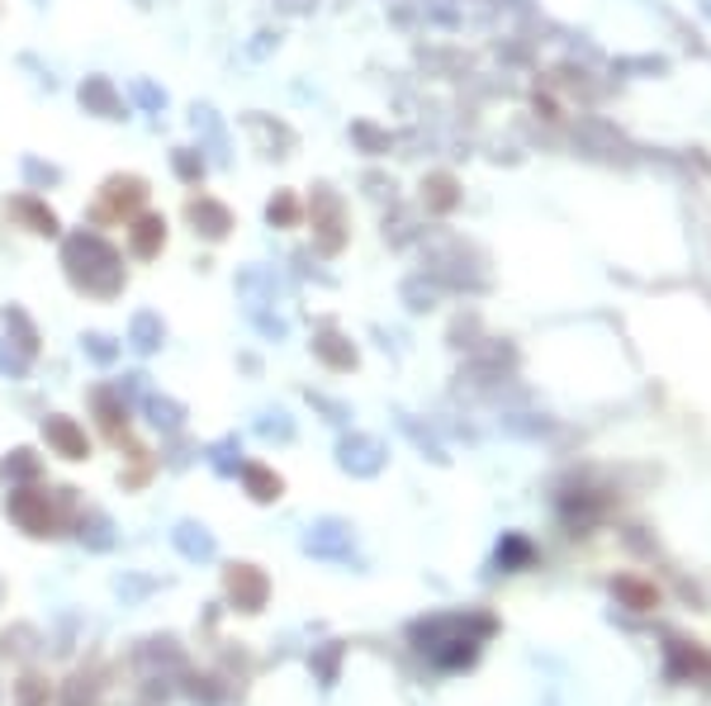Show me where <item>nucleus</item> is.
Listing matches in <instances>:
<instances>
[{"label":"nucleus","mask_w":711,"mask_h":706,"mask_svg":"<svg viewBox=\"0 0 711 706\" xmlns=\"http://www.w3.org/2000/svg\"><path fill=\"white\" fill-rule=\"evenodd\" d=\"M62 266H67L71 285L91 299H114L123 290V256L100 233H86V228L81 233H67Z\"/></svg>","instance_id":"1"},{"label":"nucleus","mask_w":711,"mask_h":706,"mask_svg":"<svg viewBox=\"0 0 711 706\" xmlns=\"http://www.w3.org/2000/svg\"><path fill=\"white\" fill-rule=\"evenodd\" d=\"M142 200H148V181L142 175H110L100 200L91 204V223H123L129 214H138Z\"/></svg>","instance_id":"2"},{"label":"nucleus","mask_w":711,"mask_h":706,"mask_svg":"<svg viewBox=\"0 0 711 706\" xmlns=\"http://www.w3.org/2000/svg\"><path fill=\"white\" fill-rule=\"evenodd\" d=\"M309 214H313V242H318V252H342V200L332 195L328 185H313V200H309Z\"/></svg>","instance_id":"3"},{"label":"nucleus","mask_w":711,"mask_h":706,"mask_svg":"<svg viewBox=\"0 0 711 706\" xmlns=\"http://www.w3.org/2000/svg\"><path fill=\"white\" fill-rule=\"evenodd\" d=\"M186 219L194 223V233L209 238V242H223L228 233H233V209L219 204V200H209V195H194L186 204Z\"/></svg>","instance_id":"4"},{"label":"nucleus","mask_w":711,"mask_h":706,"mask_svg":"<svg viewBox=\"0 0 711 706\" xmlns=\"http://www.w3.org/2000/svg\"><path fill=\"white\" fill-rule=\"evenodd\" d=\"M6 219H14L20 228H29V233H39V238H58V214H52L39 195H10L6 200Z\"/></svg>","instance_id":"5"},{"label":"nucleus","mask_w":711,"mask_h":706,"mask_svg":"<svg viewBox=\"0 0 711 706\" xmlns=\"http://www.w3.org/2000/svg\"><path fill=\"white\" fill-rule=\"evenodd\" d=\"M77 100H81V110L96 114V119H123V100H119L110 77H86Z\"/></svg>","instance_id":"6"},{"label":"nucleus","mask_w":711,"mask_h":706,"mask_svg":"<svg viewBox=\"0 0 711 706\" xmlns=\"http://www.w3.org/2000/svg\"><path fill=\"white\" fill-rule=\"evenodd\" d=\"M162 246H167V219L162 214H138L133 228H129V252L138 261H152V256H162Z\"/></svg>","instance_id":"7"},{"label":"nucleus","mask_w":711,"mask_h":706,"mask_svg":"<svg viewBox=\"0 0 711 706\" xmlns=\"http://www.w3.org/2000/svg\"><path fill=\"white\" fill-rule=\"evenodd\" d=\"M10 517L20 522L24 532H33V536H43L48 526H52L48 498H39V493H14V498H10Z\"/></svg>","instance_id":"8"},{"label":"nucleus","mask_w":711,"mask_h":706,"mask_svg":"<svg viewBox=\"0 0 711 706\" xmlns=\"http://www.w3.org/2000/svg\"><path fill=\"white\" fill-rule=\"evenodd\" d=\"M190 123H194V133H204V143H209V152H213V162L228 167V138H223L219 114H213L209 104H194V110H190Z\"/></svg>","instance_id":"9"},{"label":"nucleus","mask_w":711,"mask_h":706,"mask_svg":"<svg viewBox=\"0 0 711 706\" xmlns=\"http://www.w3.org/2000/svg\"><path fill=\"white\" fill-rule=\"evenodd\" d=\"M48 441H52V446H58L62 455H67V461H86V432L77 427V422H71V417H48Z\"/></svg>","instance_id":"10"},{"label":"nucleus","mask_w":711,"mask_h":706,"mask_svg":"<svg viewBox=\"0 0 711 706\" xmlns=\"http://www.w3.org/2000/svg\"><path fill=\"white\" fill-rule=\"evenodd\" d=\"M247 129H252L261 138V148H294V133L284 129V123H271V119H261V114H247Z\"/></svg>","instance_id":"11"},{"label":"nucleus","mask_w":711,"mask_h":706,"mask_svg":"<svg viewBox=\"0 0 711 706\" xmlns=\"http://www.w3.org/2000/svg\"><path fill=\"white\" fill-rule=\"evenodd\" d=\"M171 167H176V175H181L186 185H200V181H204V171H209V167H204V157L194 152V148H176V152H171Z\"/></svg>","instance_id":"12"},{"label":"nucleus","mask_w":711,"mask_h":706,"mask_svg":"<svg viewBox=\"0 0 711 706\" xmlns=\"http://www.w3.org/2000/svg\"><path fill=\"white\" fill-rule=\"evenodd\" d=\"M129 337H133L138 351H157V342H162V317H157V313H138Z\"/></svg>","instance_id":"13"},{"label":"nucleus","mask_w":711,"mask_h":706,"mask_svg":"<svg viewBox=\"0 0 711 706\" xmlns=\"http://www.w3.org/2000/svg\"><path fill=\"white\" fill-rule=\"evenodd\" d=\"M0 317H6V327H14V337H20L14 346H20L24 356H33V351H39V332H33V323L24 317V309H6Z\"/></svg>","instance_id":"14"},{"label":"nucleus","mask_w":711,"mask_h":706,"mask_svg":"<svg viewBox=\"0 0 711 706\" xmlns=\"http://www.w3.org/2000/svg\"><path fill=\"white\" fill-rule=\"evenodd\" d=\"M294 219H299V200L290 195V190H280V195L266 204V223L271 228H294Z\"/></svg>","instance_id":"15"},{"label":"nucleus","mask_w":711,"mask_h":706,"mask_svg":"<svg viewBox=\"0 0 711 706\" xmlns=\"http://www.w3.org/2000/svg\"><path fill=\"white\" fill-rule=\"evenodd\" d=\"M242 474H247V488H252V498H261V503H271L276 493H280V480H276L271 470H261V465H247Z\"/></svg>","instance_id":"16"},{"label":"nucleus","mask_w":711,"mask_h":706,"mask_svg":"<svg viewBox=\"0 0 711 706\" xmlns=\"http://www.w3.org/2000/svg\"><path fill=\"white\" fill-rule=\"evenodd\" d=\"M24 175H29L33 185H58L62 181V171L58 167H43L39 157H24Z\"/></svg>","instance_id":"17"},{"label":"nucleus","mask_w":711,"mask_h":706,"mask_svg":"<svg viewBox=\"0 0 711 706\" xmlns=\"http://www.w3.org/2000/svg\"><path fill=\"white\" fill-rule=\"evenodd\" d=\"M152 422L157 427H181V409L167 403V399H152Z\"/></svg>","instance_id":"18"},{"label":"nucleus","mask_w":711,"mask_h":706,"mask_svg":"<svg viewBox=\"0 0 711 706\" xmlns=\"http://www.w3.org/2000/svg\"><path fill=\"white\" fill-rule=\"evenodd\" d=\"M133 95H138V104H148V110H167V91H157L152 81H138Z\"/></svg>","instance_id":"19"},{"label":"nucleus","mask_w":711,"mask_h":706,"mask_svg":"<svg viewBox=\"0 0 711 706\" xmlns=\"http://www.w3.org/2000/svg\"><path fill=\"white\" fill-rule=\"evenodd\" d=\"M233 593H247V603H261V578L247 574V569H238V574H233Z\"/></svg>","instance_id":"20"},{"label":"nucleus","mask_w":711,"mask_h":706,"mask_svg":"<svg viewBox=\"0 0 711 706\" xmlns=\"http://www.w3.org/2000/svg\"><path fill=\"white\" fill-rule=\"evenodd\" d=\"M318 351H323V356H328L332 365H351V356H347L342 346H337V337H332V332H328V337H318Z\"/></svg>","instance_id":"21"},{"label":"nucleus","mask_w":711,"mask_h":706,"mask_svg":"<svg viewBox=\"0 0 711 706\" xmlns=\"http://www.w3.org/2000/svg\"><path fill=\"white\" fill-rule=\"evenodd\" d=\"M86 351H91L96 361H114V346H110V337H100V332H91V337H86Z\"/></svg>","instance_id":"22"},{"label":"nucleus","mask_w":711,"mask_h":706,"mask_svg":"<svg viewBox=\"0 0 711 706\" xmlns=\"http://www.w3.org/2000/svg\"><path fill=\"white\" fill-rule=\"evenodd\" d=\"M10 470H14V474H33V470H39V465H33V455H29V451H14V461H10Z\"/></svg>","instance_id":"23"},{"label":"nucleus","mask_w":711,"mask_h":706,"mask_svg":"<svg viewBox=\"0 0 711 706\" xmlns=\"http://www.w3.org/2000/svg\"><path fill=\"white\" fill-rule=\"evenodd\" d=\"M133 6H138V10H148V6H152V0H133Z\"/></svg>","instance_id":"24"}]
</instances>
